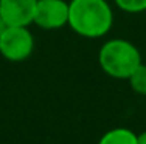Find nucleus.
<instances>
[{
	"label": "nucleus",
	"mask_w": 146,
	"mask_h": 144,
	"mask_svg": "<svg viewBox=\"0 0 146 144\" xmlns=\"http://www.w3.org/2000/svg\"><path fill=\"white\" fill-rule=\"evenodd\" d=\"M113 11L107 0H70L68 26L86 39H100L112 30Z\"/></svg>",
	"instance_id": "1"
},
{
	"label": "nucleus",
	"mask_w": 146,
	"mask_h": 144,
	"mask_svg": "<svg viewBox=\"0 0 146 144\" xmlns=\"http://www.w3.org/2000/svg\"><path fill=\"white\" fill-rule=\"evenodd\" d=\"M98 64L107 76L127 79L141 62L140 50L126 39H110L98 51Z\"/></svg>",
	"instance_id": "2"
},
{
	"label": "nucleus",
	"mask_w": 146,
	"mask_h": 144,
	"mask_svg": "<svg viewBox=\"0 0 146 144\" xmlns=\"http://www.w3.org/2000/svg\"><path fill=\"white\" fill-rule=\"evenodd\" d=\"M34 51V36L28 26H8L0 36V54L9 62L27 60Z\"/></svg>",
	"instance_id": "3"
},
{
	"label": "nucleus",
	"mask_w": 146,
	"mask_h": 144,
	"mask_svg": "<svg viewBox=\"0 0 146 144\" xmlns=\"http://www.w3.org/2000/svg\"><path fill=\"white\" fill-rule=\"evenodd\" d=\"M33 23L40 30H59L68 25V2L37 0Z\"/></svg>",
	"instance_id": "4"
},
{
	"label": "nucleus",
	"mask_w": 146,
	"mask_h": 144,
	"mask_svg": "<svg viewBox=\"0 0 146 144\" xmlns=\"http://www.w3.org/2000/svg\"><path fill=\"white\" fill-rule=\"evenodd\" d=\"M37 0H0V16L8 26H30Z\"/></svg>",
	"instance_id": "5"
},
{
	"label": "nucleus",
	"mask_w": 146,
	"mask_h": 144,
	"mask_svg": "<svg viewBox=\"0 0 146 144\" xmlns=\"http://www.w3.org/2000/svg\"><path fill=\"white\" fill-rule=\"evenodd\" d=\"M98 144H137V135L131 129L117 127L107 130L100 138Z\"/></svg>",
	"instance_id": "6"
},
{
	"label": "nucleus",
	"mask_w": 146,
	"mask_h": 144,
	"mask_svg": "<svg viewBox=\"0 0 146 144\" xmlns=\"http://www.w3.org/2000/svg\"><path fill=\"white\" fill-rule=\"evenodd\" d=\"M132 91L137 95L146 96V64H140L138 68L127 78Z\"/></svg>",
	"instance_id": "7"
},
{
	"label": "nucleus",
	"mask_w": 146,
	"mask_h": 144,
	"mask_svg": "<svg viewBox=\"0 0 146 144\" xmlns=\"http://www.w3.org/2000/svg\"><path fill=\"white\" fill-rule=\"evenodd\" d=\"M118 9L127 14H138L146 11V0H113Z\"/></svg>",
	"instance_id": "8"
},
{
	"label": "nucleus",
	"mask_w": 146,
	"mask_h": 144,
	"mask_svg": "<svg viewBox=\"0 0 146 144\" xmlns=\"http://www.w3.org/2000/svg\"><path fill=\"white\" fill-rule=\"evenodd\" d=\"M137 144H146V132H141L137 135Z\"/></svg>",
	"instance_id": "9"
},
{
	"label": "nucleus",
	"mask_w": 146,
	"mask_h": 144,
	"mask_svg": "<svg viewBox=\"0 0 146 144\" xmlns=\"http://www.w3.org/2000/svg\"><path fill=\"white\" fill-rule=\"evenodd\" d=\"M8 28V25H6V22L3 20V17L0 16V36H2L3 33H5V30Z\"/></svg>",
	"instance_id": "10"
}]
</instances>
